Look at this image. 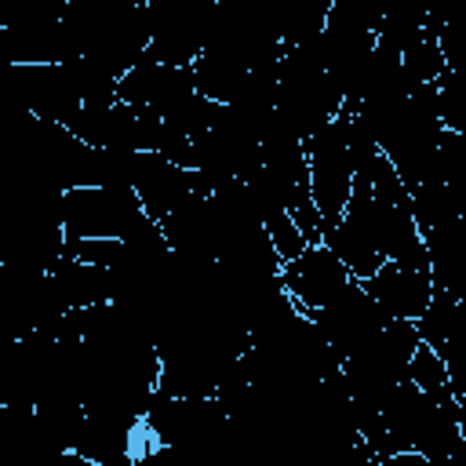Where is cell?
I'll use <instances>...</instances> for the list:
<instances>
[{
	"instance_id": "cell-1",
	"label": "cell",
	"mask_w": 466,
	"mask_h": 466,
	"mask_svg": "<svg viewBox=\"0 0 466 466\" xmlns=\"http://www.w3.org/2000/svg\"><path fill=\"white\" fill-rule=\"evenodd\" d=\"M302 149H306L309 197H313V208H317L324 233H328L350 200L357 167L379 146L371 142V135L360 127V120L350 109H339L328 124H320L313 135L302 138Z\"/></svg>"
},
{
	"instance_id": "cell-2",
	"label": "cell",
	"mask_w": 466,
	"mask_h": 466,
	"mask_svg": "<svg viewBox=\"0 0 466 466\" xmlns=\"http://www.w3.org/2000/svg\"><path fill=\"white\" fill-rule=\"evenodd\" d=\"M273 109L299 138L313 135L320 124H328L342 109V91L328 76L317 40L284 47V55L277 58Z\"/></svg>"
},
{
	"instance_id": "cell-3",
	"label": "cell",
	"mask_w": 466,
	"mask_h": 466,
	"mask_svg": "<svg viewBox=\"0 0 466 466\" xmlns=\"http://www.w3.org/2000/svg\"><path fill=\"white\" fill-rule=\"evenodd\" d=\"M58 218H62V237L66 240H84V237H109V240H135L149 233L153 222L135 189L124 182L113 186H69L58 197Z\"/></svg>"
},
{
	"instance_id": "cell-4",
	"label": "cell",
	"mask_w": 466,
	"mask_h": 466,
	"mask_svg": "<svg viewBox=\"0 0 466 466\" xmlns=\"http://www.w3.org/2000/svg\"><path fill=\"white\" fill-rule=\"evenodd\" d=\"M146 426L153 430L160 448H182V451H204L208 444H218L229 437V415L218 404V397H149L142 411Z\"/></svg>"
},
{
	"instance_id": "cell-5",
	"label": "cell",
	"mask_w": 466,
	"mask_h": 466,
	"mask_svg": "<svg viewBox=\"0 0 466 466\" xmlns=\"http://www.w3.org/2000/svg\"><path fill=\"white\" fill-rule=\"evenodd\" d=\"M215 0H146L149 47L146 58L189 66L204 47Z\"/></svg>"
},
{
	"instance_id": "cell-6",
	"label": "cell",
	"mask_w": 466,
	"mask_h": 466,
	"mask_svg": "<svg viewBox=\"0 0 466 466\" xmlns=\"http://www.w3.org/2000/svg\"><path fill=\"white\" fill-rule=\"evenodd\" d=\"M277 280H280L284 295H288L302 313H313V309L328 306V302H331L350 280H357V277L339 262V255H335L328 244H306L295 258L280 262Z\"/></svg>"
},
{
	"instance_id": "cell-7",
	"label": "cell",
	"mask_w": 466,
	"mask_h": 466,
	"mask_svg": "<svg viewBox=\"0 0 466 466\" xmlns=\"http://www.w3.org/2000/svg\"><path fill=\"white\" fill-rule=\"evenodd\" d=\"M127 186L135 189L142 211L153 222H164L189 193H197V175L189 167L167 160L157 149H138V153H131Z\"/></svg>"
},
{
	"instance_id": "cell-8",
	"label": "cell",
	"mask_w": 466,
	"mask_h": 466,
	"mask_svg": "<svg viewBox=\"0 0 466 466\" xmlns=\"http://www.w3.org/2000/svg\"><path fill=\"white\" fill-rule=\"evenodd\" d=\"M306 317L313 320V328L324 335V342L339 357L350 353L360 339H368L386 320V313L368 299V291L360 288V280H350L328 306H320V309H313Z\"/></svg>"
},
{
	"instance_id": "cell-9",
	"label": "cell",
	"mask_w": 466,
	"mask_h": 466,
	"mask_svg": "<svg viewBox=\"0 0 466 466\" xmlns=\"http://www.w3.org/2000/svg\"><path fill=\"white\" fill-rule=\"evenodd\" d=\"M360 288L386 317L415 320L430 302L433 280H430V269H415V266H400V262L386 258L371 277L360 280Z\"/></svg>"
},
{
	"instance_id": "cell-10",
	"label": "cell",
	"mask_w": 466,
	"mask_h": 466,
	"mask_svg": "<svg viewBox=\"0 0 466 466\" xmlns=\"http://www.w3.org/2000/svg\"><path fill=\"white\" fill-rule=\"evenodd\" d=\"M51 288L55 295L62 299L66 309L73 306H95V302H109L113 299V280H109V269L106 266H95V262H80V258H58L51 269Z\"/></svg>"
},
{
	"instance_id": "cell-11",
	"label": "cell",
	"mask_w": 466,
	"mask_h": 466,
	"mask_svg": "<svg viewBox=\"0 0 466 466\" xmlns=\"http://www.w3.org/2000/svg\"><path fill=\"white\" fill-rule=\"evenodd\" d=\"M404 379L408 382H415L419 390H426V393H455L459 397V390L451 386V375H448V364H444V357L441 353H433L430 346H415V353H411V360H408V371H404Z\"/></svg>"
},
{
	"instance_id": "cell-12",
	"label": "cell",
	"mask_w": 466,
	"mask_h": 466,
	"mask_svg": "<svg viewBox=\"0 0 466 466\" xmlns=\"http://www.w3.org/2000/svg\"><path fill=\"white\" fill-rule=\"evenodd\" d=\"M262 226H266V237H269V244H273V251H277V258L280 262H288V258H295L309 240L299 233V226L291 222V215L288 211H273V215H266L262 218Z\"/></svg>"
}]
</instances>
